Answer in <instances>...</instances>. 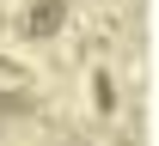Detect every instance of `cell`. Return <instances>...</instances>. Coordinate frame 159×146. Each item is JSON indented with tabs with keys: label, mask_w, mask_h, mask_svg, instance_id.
<instances>
[{
	"label": "cell",
	"mask_w": 159,
	"mask_h": 146,
	"mask_svg": "<svg viewBox=\"0 0 159 146\" xmlns=\"http://www.w3.org/2000/svg\"><path fill=\"white\" fill-rule=\"evenodd\" d=\"M25 31H37V37H49V31H61V0H49V6H37Z\"/></svg>",
	"instance_id": "2"
},
{
	"label": "cell",
	"mask_w": 159,
	"mask_h": 146,
	"mask_svg": "<svg viewBox=\"0 0 159 146\" xmlns=\"http://www.w3.org/2000/svg\"><path fill=\"white\" fill-rule=\"evenodd\" d=\"M25 85H31V73H25L19 61H6V55H0V91H6V98H19Z\"/></svg>",
	"instance_id": "1"
}]
</instances>
